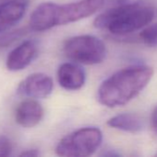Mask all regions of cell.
Here are the masks:
<instances>
[{
  "label": "cell",
  "instance_id": "cell-1",
  "mask_svg": "<svg viewBox=\"0 0 157 157\" xmlns=\"http://www.w3.org/2000/svg\"><path fill=\"white\" fill-rule=\"evenodd\" d=\"M153 75L154 69L147 65H133L121 69L101 84L97 99L107 108L123 106L147 86Z\"/></svg>",
  "mask_w": 157,
  "mask_h": 157
},
{
  "label": "cell",
  "instance_id": "cell-2",
  "mask_svg": "<svg viewBox=\"0 0 157 157\" xmlns=\"http://www.w3.org/2000/svg\"><path fill=\"white\" fill-rule=\"evenodd\" d=\"M155 7L144 1L129 0L101 13L94 19L95 28L116 36H124L147 26L155 18Z\"/></svg>",
  "mask_w": 157,
  "mask_h": 157
},
{
  "label": "cell",
  "instance_id": "cell-3",
  "mask_svg": "<svg viewBox=\"0 0 157 157\" xmlns=\"http://www.w3.org/2000/svg\"><path fill=\"white\" fill-rule=\"evenodd\" d=\"M103 141L102 132L95 127L79 129L62 138L56 154L64 157H86L93 155Z\"/></svg>",
  "mask_w": 157,
  "mask_h": 157
},
{
  "label": "cell",
  "instance_id": "cell-4",
  "mask_svg": "<svg viewBox=\"0 0 157 157\" xmlns=\"http://www.w3.org/2000/svg\"><path fill=\"white\" fill-rule=\"evenodd\" d=\"M63 52L75 63L93 65L104 62L106 57V47L95 36L80 35L71 37L64 42Z\"/></svg>",
  "mask_w": 157,
  "mask_h": 157
},
{
  "label": "cell",
  "instance_id": "cell-5",
  "mask_svg": "<svg viewBox=\"0 0 157 157\" xmlns=\"http://www.w3.org/2000/svg\"><path fill=\"white\" fill-rule=\"evenodd\" d=\"M105 4V0H80L56 6V26H62L88 17Z\"/></svg>",
  "mask_w": 157,
  "mask_h": 157
},
{
  "label": "cell",
  "instance_id": "cell-6",
  "mask_svg": "<svg viewBox=\"0 0 157 157\" xmlns=\"http://www.w3.org/2000/svg\"><path fill=\"white\" fill-rule=\"evenodd\" d=\"M54 83L52 78L43 73H34L22 80L17 93L30 98H45L53 91Z\"/></svg>",
  "mask_w": 157,
  "mask_h": 157
},
{
  "label": "cell",
  "instance_id": "cell-7",
  "mask_svg": "<svg viewBox=\"0 0 157 157\" xmlns=\"http://www.w3.org/2000/svg\"><path fill=\"white\" fill-rule=\"evenodd\" d=\"M39 46L37 41L28 40L13 49L6 57V66L9 71L17 72L23 70L37 56Z\"/></svg>",
  "mask_w": 157,
  "mask_h": 157
},
{
  "label": "cell",
  "instance_id": "cell-8",
  "mask_svg": "<svg viewBox=\"0 0 157 157\" xmlns=\"http://www.w3.org/2000/svg\"><path fill=\"white\" fill-rule=\"evenodd\" d=\"M56 6L53 2H43L31 12L29 27L33 31H44L56 27Z\"/></svg>",
  "mask_w": 157,
  "mask_h": 157
},
{
  "label": "cell",
  "instance_id": "cell-9",
  "mask_svg": "<svg viewBox=\"0 0 157 157\" xmlns=\"http://www.w3.org/2000/svg\"><path fill=\"white\" fill-rule=\"evenodd\" d=\"M43 117L42 105L34 99H26L19 104L15 111L16 122L24 128H32L38 125Z\"/></svg>",
  "mask_w": 157,
  "mask_h": 157
},
{
  "label": "cell",
  "instance_id": "cell-10",
  "mask_svg": "<svg viewBox=\"0 0 157 157\" xmlns=\"http://www.w3.org/2000/svg\"><path fill=\"white\" fill-rule=\"evenodd\" d=\"M85 72L76 63H62L57 70L58 84L66 90L75 91L81 89L85 83Z\"/></svg>",
  "mask_w": 157,
  "mask_h": 157
},
{
  "label": "cell",
  "instance_id": "cell-11",
  "mask_svg": "<svg viewBox=\"0 0 157 157\" xmlns=\"http://www.w3.org/2000/svg\"><path fill=\"white\" fill-rule=\"evenodd\" d=\"M29 0H10L0 6V33L8 30L24 16Z\"/></svg>",
  "mask_w": 157,
  "mask_h": 157
},
{
  "label": "cell",
  "instance_id": "cell-12",
  "mask_svg": "<svg viewBox=\"0 0 157 157\" xmlns=\"http://www.w3.org/2000/svg\"><path fill=\"white\" fill-rule=\"evenodd\" d=\"M107 125L111 128L123 132L137 133L143 130L144 121L140 116L136 114L122 113L110 118L107 121Z\"/></svg>",
  "mask_w": 157,
  "mask_h": 157
},
{
  "label": "cell",
  "instance_id": "cell-13",
  "mask_svg": "<svg viewBox=\"0 0 157 157\" xmlns=\"http://www.w3.org/2000/svg\"><path fill=\"white\" fill-rule=\"evenodd\" d=\"M31 28H21L12 31H4L0 34V48H5L25 36Z\"/></svg>",
  "mask_w": 157,
  "mask_h": 157
},
{
  "label": "cell",
  "instance_id": "cell-14",
  "mask_svg": "<svg viewBox=\"0 0 157 157\" xmlns=\"http://www.w3.org/2000/svg\"><path fill=\"white\" fill-rule=\"evenodd\" d=\"M140 40L149 47H157V23L143 29L140 35Z\"/></svg>",
  "mask_w": 157,
  "mask_h": 157
},
{
  "label": "cell",
  "instance_id": "cell-15",
  "mask_svg": "<svg viewBox=\"0 0 157 157\" xmlns=\"http://www.w3.org/2000/svg\"><path fill=\"white\" fill-rule=\"evenodd\" d=\"M13 149L10 139L6 136H0V157L9 156Z\"/></svg>",
  "mask_w": 157,
  "mask_h": 157
},
{
  "label": "cell",
  "instance_id": "cell-16",
  "mask_svg": "<svg viewBox=\"0 0 157 157\" xmlns=\"http://www.w3.org/2000/svg\"><path fill=\"white\" fill-rule=\"evenodd\" d=\"M41 154L37 149H29V150H25L24 152L19 154V156L24 157H36L40 156Z\"/></svg>",
  "mask_w": 157,
  "mask_h": 157
},
{
  "label": "cell",
  "instance_id": "cell-17",
  "mask_svg": "<svg viewBox=\"0 0 157 157\" xmlns=\"http://www.w3.org/2000/svg\"><path fill=\"white\" fill-rule=\"evenodd\" d=\"M152 127L155 132L157 133V106L152 114Z\"/></svg>",
  "mask_w": 157,
  "mask_h": 157
},
{
  "label": "cell",
  "instance_id": "cell-18",
  "mask_svg": "<svg viewBox=\"0 0 157 157\" xmlns=\"http://www.w3.org/2000/svg\"><path fill=\"white\" fill-rule=\"evenodd\" d=\"M10 0H0V6H3V5H5L6 3H7V2H9Z\"/></svg>",
  "mask_w": 157,
  "mask_h": 157
},
{
  "label": "cell",
  "instance_id": "cell-19",
  "mask_svg": "<svg viewBox=\"0 0 157 157\" xmlns=\"http://www.w3.org/2000/svg\"></svg>",
  "mask_w": 157,
  "mask_h": 157
}]
</instances>
